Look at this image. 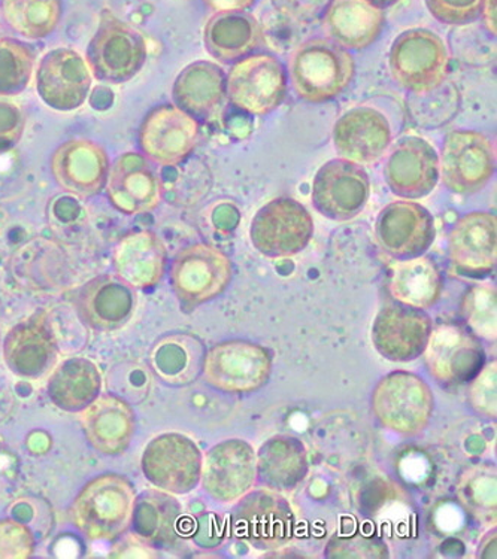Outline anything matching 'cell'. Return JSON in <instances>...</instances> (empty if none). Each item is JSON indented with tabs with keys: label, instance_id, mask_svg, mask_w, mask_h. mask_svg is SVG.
Returning <instances> with one entry per match:
<instances>
[{
	"label": "cell",
	"instance_id": "cb8c5ba5",
	"mask_svg": "<svg viewBox=\"0 0 497 559\" xmlns=\"http://www.w3.org/2000/svg\"><path fill=\"white\" fill-rule=\"evenodd\" d=\"M105 189L113 206L126 215L146 214L161 205V179L140 153L118 155L109 167Z\"/></svg>",
	"mask_w": 497,
	"mask_h": 559
},
{
	"label": "cell",
	"instance_id": "2e32d148",
	"mask_svg": "<svg viewBox=\"0 0 497 559\" xmlns=\"http://www.w3.org/2000/svg\"><path fill=\"white\" fill-rule=\"evenodd\" d=\"M256 479V451L246 440H223L211 448L203 459L202 487L218 503H235L251 491Z\"/></svg>",
	"mask_w": 497,
	"mask_h": 559
},
{
	"label": "cell",
	"instance_id": "52a82bcc",
	"mask_svg": "<svg viewBox=\"0 0 497 559\" xmlns=\"http://www.w3.org/2000/svg\"><path fill=\"white\" fill-rule=\"evenodd\" d=\"M232 515L236 537L258 550H276L292 540L296 516L291 503L274 489L240 497Z\"/></svg>",
	"mask_w": 497,
	"mask_h": 559
},
{
	"label": "cell",
	"instance_id": "7402d4cb",
	"mask_svg": "<svg viewBox=\"0 0 497 559\" xmlns=\"http://www.w3.org/2000/svg\"><path fill=\"white\" fill-rule=\"evenodd\" d=\"M50 167L57 186L76 198H93L107 186V151L88 139H71L57 146Z\"/></svg>",
	"mask_w": 497,
	"mask_h": 559
},
{
	"label": "cell",
	"instance_id": "5bb4252c",
	"mask_svg": "<svg viewBox=\"0 0 497 559\" xmlns=\"http://www.w3.org/2000/svg\"><path fill=\"white\" fill-rule=\"evenodd\" d=\"M312 205L332 222H348L365 210L370 179L364 166L333 158L324 163L312 182Z\"/></svg>",
	"mask_w": 497,
	"mask_h": 559
},
{
	"label": "cell",
	"instance_id": "d6a6232c",
	"mask_svg": "<svg viewBox=\"0 0 497 559\" xmlns=\"http://www.w3.org/2000/svg\"><path fill=\"white\" fill-rule=\"evenodd\" d=\"M258 461V477L269 489L292 491L308 475V452L299 439L275 436L262 444Z\"/></svg>",
	"mask_w": 497,
	"mask_h": 559
},
{
	"label": "cell",
	"instance_id": "d4e9b609",
	"mask_svg": "<svg viewBox=\"0 0 497 559\" xmlns=\"http://www.w3.org/2000/svg\"><path fill=\"white\" fill-rule=\"evenodd\" d=\"M448 255L459 272L488 275L497 261V219L492 212H471L454 224L448 238Z\"/></svg>",
	"mask_w": 497,
	"mask_h": 559
},
{
	"label": "cell",
	"instance_id": "d590c367",
	"mask_svg": "<svg viewBox=\"0 0 497 559\" xmlns=\"http://www.w3.org/2000/svg\"><path fill=\"white\" fill-rule=\"evenodd\" d=\"M8 26L24 39L47 38L62 19V0H0Z\"/></svg>",
	"mask_w": 497,
	"mask_h": 559
},
{
	"label": "cell",
	"instance_id": "681fc988",
	"mask_svg": "<svg viewBox=\"0 0 497 559\" xmlns=\"http://www.w3.org/2000/svg\"><path fill=\"white\" fill-rule=\"evenodd\" d=\"M372 5L380 8V10H386V8H390L397 5L399 0H368Z\"/></svg>",
	"mask_w": 497,
	"mask_h": 559
},
{
	"label": "cell",
	"instance_id": "e575fe53",
	"mask_svg": "<svg viewBox=\"0 0 497 559\" xmlns=\"http://www.w3.org/2000/svg\"><path fill=\"white\" fill-rule=\"evenodd\" d=\"M443 277L430 257L401 260L391 272L390 293L398 304L427 310L441 299Z\"/></svg>",
	"mask_w": 497,
	"mask_h": 559
},
{
	"label": "cell",
	"instance_id": "277c9868",
	"mask_svg": "<svg viewBox=\"0 0 497 559\" xmlns=\"http://www.w3.org/2000/svg\"><path fill=\"white\" fill-rule=\"evenodd\" d=\"M391 76L406 92L425 95L439 88L450 72V55L441 36L427 28H411L390 48Z\"/></svg>",
	"mask_w": 497,
	"mask_h": 559
},
{
	"label": "cell",
	"instance_id": "4dcf8cb0",
	"mask_svg": "<svg viewBox=\"0 0 497 559\" xmlns=\"http://www.w3.org/2000/svg\"><path fill=\"white\" fill-rule=\"evenodd\" d=\"M262 40L263 28L248 12H215L203 28L208 52L222 63H235L250 56Z\"/></svg>",
	"mask_w": 497,
	"mask_h": 559
},
{
	"label": "cell",
	"instance_id": "60d3db41",
	"mask_svg": "<svg viewBox=\"0 0 497 559\" xmlns=\"http://www.w3.org/2000/svg\"><path fill=\"white\" fill-rule=\"evenodd\" d=\"M470 388V405L476 414L484 418L495 419L497 416V366L496 361L488 362L480 373L472 379Z\"/></svg>",
	"mask_w": 497,
	"mask_h": 559
},
{
	"label": "cell",
	"instance_id": "f546056e",
	"mask_svg": "<svg viewBox=\"0 0 497 559\" xmlns=\"http://www.w3.org/2000/svg\"><path fill=\"white\" fill-rule=\"evenodd\" d=\"M173 97L175 106L196 120H208L226 99V73L213 61H194L178 73Z\"/></svg>",
	"mask_w": 497,
	"mask_h": 559
},
{
	"label": "cell",
	"instance_id": "603a6c76",
	"mask_svg": "<svg viewBox=\"0 0 497 559\" xmlns=\"http://www.w3.org/2000/svg\"><path fill=\"white\" fill-rule=\"evenodd\" d=\"M332 139L341 158L365 166L380 160L390 148L393 132L384 114L357 106L335 122Z\"/></svg>",
	"mask_w": 497,
	"mask_h": 559
},
{
	"label": "cell",
	"instance_id": "8fae6325",
	"mask_svg": "<svg viewBox=\"0 0 497 559\" xmlns=\"http://www.w3.org/2000/svg\"><path fill=\"white\" fill-rule=\"evenodd\" d=\"M169 275L179 301L199 306L217 299L226 292L234 267L229 257L213 245L193 243L178 252Z\"/></svg>",
	"mask_w": 497,
	"mask_h": 559
},
{
	"label": "cell",
	"instance_id": "836d02e7",
	"mask_svg": "<svg viewBox=\"0 0 497 559\" xmlns=\"http://www.w3.org/2000/svg\"><path fill=\"white\" fill-rule=\"evenodd\" d=\"M102 390L100 371L87 358H68L51 371L47 383L48 399L64 412H81Z\"/></svg>",
	"mask_w": 497,
	"mask_h": 559
},
{
	"label": "cell",
	"instance_id": "30bf717a",
	"mask_svg": "<svg viewBox=\"0 0 497 559\" xmlns=\"http://www.w3.org/2000/svg\"><path fill=\"white\" fill-rule=\"evenodd\" d=\"M203 455L193 439L178 432L157 436L141 456L145 479L154 488L185 496L201 484Z\"/></svg>",
	"mask_w": 497,
	"mask_h": 559
},
{
	"label": "cell",
	"instance_id": "ffe728a7",
	"mask_svg": "<svg viewBox=\"0 0 497 559\" xmlns=\"http://www.w3.org/2000/svg\"><path fill=\"white\" fill-rule=\"evenodd\" d=\"M439 178V154L426 139L403 138L387 157L384 179L391 193L398 198H426L436 189Z\"/></svg>",
	"mask_w": 497,
	"mask_h": 559
},
{
	"label": "cell",
	"instance_id": "b9f144b4",
	"mask_svg": "<svg viewBox=\"0 0 497 559\" xmlns=\"http://www.w3.org/2000/svg\"><path fill=\"white\" fill-rule=\"evenodd\" d=\"M431 17L448 26H464L481 17L484 0H425Z\"/></svg>",
	"mask_w": 497,
	"mask_h": 559
},
{
	"label": "cell",
	"instance_id": "7dc6e473",
	"mask_svg": "<svg viewBox=\"0 0 497 559\" xmlns=\"http://www.w3.org/2000/svg\"><path fill=\"white\" fill-rule=\"evenodd\" d=\"M214 12H246L255 5L256 0H202Z\"/></svg>",
	"mask_w": 497,
	"mask_h": 559
},
{
	"label": "cell",
	"instance_id": "9c48e42d",
	"mask_svg": "<svg viewBox=\"0 0 497 559\" xmlns=\"http://www.w3.org/2000/svg\"><path fill=\"white\" fill-rule=\"evenodd\" d=\"M439 170V179L453 193H478L495 177V144L476 130H451L443 139Z\"/></svg>",
	"mask_w": 497,
	"mask_h": 559
},
{
	"label": "cell",
	"instance_id": "9a60e30c",
	"mask_svg": "<svg viewBox=\"0 0 497 559\" xmlns=\"http://www.w3.org/2000/svg\"><path fill=\"white\" fill-rule=\"evenodd\" d=\"M201 129L196 118L175 105L154 108L140 129V146L146 160L163 167L185 163L198 146Z\"/></svg>",
	"mask_w": 497,
	"mask_h": 559
},
{
	"label": "cell",
	"instance_id": "3957f363",
	"mask_svg": "<svg viewBox=\"0 0 497 559\" xmlns=\"http://www.w3.org/2000/svg\"><path fill=\"white\" fill-rule=\"evenodd\" d=\"M377 421L387 430L415 436L429 426L435 397L429 383L411 371L386 374L375 386L370 399Z\"/></svg>",
	"mask_w": 497,
	"mask_h": 559
},
{
	"label": "cell",
	"instance_id": "f6af8a7d",
	"mask_svg": "<svg viewBox=\"0 0 497 559\" xmlns=\"http://www.w3.org/2000/svg\"><path fill=\"white\" fill-rule=\"evenodd\" d=\"M275 11L287 22L309 24L319 20L330 0H271Z\"/></svg>",
	"mask_w": 497,
	"mask_h": 559
},
{
	"label": "cell",
	"instance_id": "7a4b0ae2",
	"mask_svg": "<svg viewBox=\"0 0 497 559\" xmlns=\"http://www.w3.org/2000/svg\"><path fill=\"white\" fill-rule=\"evenodd\" d=\"M134 501L133 485L125 476H97L73 500L71 521L88 540L116 542L132 525Z\"/></svg>",
	"mask_w": 497,
	"mask_h": 559
},
{
	"label": "cell",
	"instance_id": "ac0fdd59",
	"mask_svg": "<svg viewBox=\"0 0 497 559\" xmlns=\"http://www.w3.org/2000/svg\"><path fill=\"white\" fill-rule=\"evenodd\" d=\"M375 236L387 254L399 261L425 255L435 242L434 215L414 200L391 202L378 215Z\"/></svg>",
	"mask_w": 497,
	"mask_h": 559
},
{
	"label": "cell",
	"instance_id": "f1b7e54d",
	"mask_svg": "<svg viewBox=\"0 0 497 559\" xmlns=\"http://www.w3.org/2000/svg\"><path fill=\"white\" fill-rule=\"evenodd\" d=\"M323 26L328 38L345 50H365L380 38L386 26L384 10L368 0H330Z\"/></svg>",
	"mask_w": 497,
	"mask_h": 559
},
{
	"label": "cell",
	"instance_id": "44dd1931",
	"mask_svg": "<svg viewBox=\"0 0 497 559\" xmlns=\"http://www.w3.org/2000/svg\"><path fill=\"white\" fill-rule=\"evenodd\" d=\"M3 361L22 378L44 377L55 369L59 346L50 317L36 312L8 332L2 345Z\"/></svg>",
	"mask_w": 497,
	"mask_h": 559
},
{
	"label": "cell",
	"instance_id": "6da1fadb",
	"mask_svg": "<svg viewBox=\"0 0 497 559\" xmlns=\"http://www.w3.org/2000/svg\"><path fill=\"white\" fill-rule=\"evenodd\" d=\"M356 61L352 52L329 38L297 45L288 61V80L295 95L308 104L336 99L352 84Z\"/></svg>",
	"mask_w": 497,
	"mask_h": 559
},
{
	"label": "cell",
	"instance_id": "4fadbf2b",
	"mask_svg": "<svg viewBox=\"0 0 497 559\" xmlns=\"http://www.w3.org/2000/svg\"><path fill=\"white\" fill-rule=\"evenodd\" d=\"M423 354L430 377L446 386L471 382L486 365V350L480 337L454 322L431 330Z\"/></svg>",
	"mask_w": 497,
	"mask_h": 559
},
{
	"label": "cell",
	"instance_id": "ee69618b",
	"mask_svg": "<svg viewBox=\"0 0 497 559\" xmlns=\"http://www.w3.org/2000/svg\"><path fill=\"white\" fill-rule=\"evenodd\" d=\"M24 129L26 116L14 102L0 97V151H7L19 144Z\"/></svg>",
	"mask_w": 497,
	"mask_h": 559
},
{
	"label": "cell",
	"instance_id": "c3c4849f",
	"mask_svg": "<svg viewBox=\"0 0 497 559\" xmlns=\"http://www.w3.org/2000/svg\"><path fill=\"white\" fill-rule=\"evenodd\" d=\"M481 19L488 34L496 36V0H484Z\"/></svg>",
	"mask_w": 497,
	"mask_h": 559
},
{
	"label": "cell",
	"instance_id": "74e56055",
	"mask_svg": "<svg viewBox=\"0 0 497 559\" xmlns=\"http://www.w3.org/2000/svg\"><path fill=\"white\" fill-rule=\"evenodd\" d=\"M36 57L23 40L0 38V97L22 95L34 76Z\"/></svg>",
	"mask_w": 497,
	"mask_h": 559
},
{
	"label": "cell",
	"instance_id": "8992f818",
	"mask_svg": "<svg viewBox=\"0 0 497 559\" xmlns=\"http://www.w3.org/2000/svg\"><path fill=\"white\" fill-rule=\"evenodd\" d=\"M149 45L140 31L111 14L102 19L87 48L92 75L102 83L125 84L144 68Z\"/></svg>",
	"mask_w": 497,
	"mask_h": 559
},
{
	"label": "cell",
	"instance_id": "83f0119b",
	"mask_svg": "<svg viewBox=\"0 0 497 559\" xmlns=\"http://www.w3.org/2000/svg\"><path fill=\"white\" fill-rule=\"evenodd\" d=\"M116 275L134 289H150L161 283L168 264L165 243L156 233H129L113 254Z\"/></svg>",
	"mask_w": 497,
	"mask_h": 559
},
{
	"label": "cell",
	"instance_id": "1f68e13d",
	"mask_svg": "<svg viewBox=\"0 0 497 559\" xmlns=\"http://www.w3.org/2000/svg\"><path fill=\"white\" fill-rule=\"evenodd\" d=\"M181 504L173 493L152 489L134 501L133 534L154 549H168L181 537Z\"/></svg>",
	"mask_w": 497,
	"mask_h": 559
},
{
	"label": "cell",
	"instance_id": "7bdbcfd3",
	"mask_svg": "<svg viewBox=\"0 0 497 559\" xmlns=\"http://www.w3.org/2000/svg\"><path fill=\"white\" fill-rule=\"evenodd\" d=\"M35 537L27 525L14 520L0 521V559H26L34 555Z\"/></svg>",
	"mask_w": 497,
	"mask_h": 559
},
{
	"label": "cell",
	"instance_id": "e0dca14e",
	"mask_svg": "<svg viewBox=\"0 0 497 559\" xmlns=\"http://www.w3.org/2000/svg\"><path fill=\"white\" fill-rule=\"evenodd\" d=\"M36 92L56 111L81 108L92 90L93 75L87 60L72 48H55L36 68Z\"/></svg>",
	"mask_w": 497,
	"mask_h": 559
},
{
	"label": "cell",
	"instance_id": "ab89813d",
	"mask_svg": "<svg viewBox=\"0 0 497 559\" xmlns=\"http://www.w3.org/2000/svg\"><path fill=\"white\" fill-rule=\"evenodd\" d=\"M326 557L348 559H381L389 558V549L384 540L366 534H336L326 546Z\"/></svg>",
	"mask_w": 497,
	"mask_h": 559
},
{
	"label": "cell",
	"instance_id": "7c38bea8",
	"mask_svg": "<svg viewBox=\"0 0 497 559\" xmlns=\"http://www.w3.org/2000/svg\"><path fill=\"white\" fill-rule=\"evenodd\" d=\"M272 355L248 341H227L208 350L203 360L206 382L229 394H250L267 385Z\"/></svg>",
	"mask_w": 497,
	"mask_h": 559
},
{
	"label": "cell",
	"instance_id": "484cf974",
	"mask_svg": "<svg viewBox=\"0 0 497 559\" xmlns=\"http://www.w3.org/2000/svg\"><path fill=\"white\" fill-rule=\"evenodd\" d=\"M134 306V288L117 275L93 277L76 294L80 317L90 328L102 332H111L128 324Z\"/></svg>",
	"mask_w": 497,
	"mask_h": 559
},
{
	"label": "cell",
	"instance_id": "4316f807",
	"mask_svg": "<svg viewBox=\"0 0 497 559\" xmlns=\"http://www.w3.org/2000/svg\"><path fill=\"white\" fill-rule=\"evenodd\" d=\"M85 438L100 454H123L134 435V414L126 400L114 394L97 395L81 411Z\"/></svg>",
	"mask_w": 497,
	"mask_h": 559
},
{
	"label": "cell",
	"instance_id": "ba28073f",
	"mask_svg": "<svg viewBox=\"0 0 497 559\" xmlns=\"http://www.w3.org/2000/svg\"><path fill=\"white\" fill-rule=\"evenodd\" d=\"M313 219L297 200L276 198L260 207L252 218V247L269 259H287L303 252L311 242Z\"/></svg>",
	"mask_w": 497,
	"mask_h": 559
},
{
	"label": "cell",
	"instance_id": "8d00e7d4",
	"mask_svg": "<svg viewBox=\"0 0 497 559\" xmlns=\"http://www.w3.org/2000/svg\"><path fill=\"white\" fill-rule=\"evenodd\" d=\"M497 473L495 464L472 465L459 484V500L483 525H496Z\"/></svg>",
	"mask_w": 497,
	"mask_h": 559
},
{
	"label": "cell",
	"instance_id": "d6986e66",
	"mask_svg": "<svg viewBox=\"0 0 497 559\" xmlns=\"http://www.w3.org/2000/svg\"><path fill=\"white\" fill-rule=\"evenodd\" d=\"M434 321L425 310L402 304L387 305L375 317L370 338L386 360L410 362L425 353Z\"/></svg>",
	"mask_w": 497,
	"mask_h": 559
},
{
	"label": "cell",
	"instance_id": "f35d334b",
	"mask_svg": "<svg viewBox=\"0 0 497 559\" xmlns=\"http://www.w3.org/2000/svg\"><path fill=\"white\" fill-rule=\"evenodd\" d=\"M496 288L493 285H475L464 296L462 312L471 332L486 341L497 336Z\"/></svg>",
	"mask_w": 497,
	"mask_h": 559
},
{
	"label": "cell",
	"instance_id": "5b68a950",
	"mask_svg": "<svg viewBox=\"0 0 497 559\" xmlns=\"http://www.w3.org/2000/svg\"><path fill=\"white\" fill-rule=\"evenodd\" d=\"M287 88L288 75L283 61L264 52L235 61L226 76L227 99L248 116L274 112L287 96Z\"/></svg>",
	"mask_w": 497,
	"mask_h": 559
},
{
	"label": "cell",
	"instance_id": "bcb514c9",
	"mask_svg": "<svg viewBox=\"0 0 497 559\" xmlns=\"http://www.w3.org/2000/svg\"><path fill=\"white\" fill-rule=\"evenodd\" d=\"M111 558H156L157 552L154 548L141 540L137 534L130 536H121L117 538L116 545L113 546L111 552L108 554Z\"/></svg>",
	"mask_w": 497,
	"mask_h": 559
}]
</instances>
